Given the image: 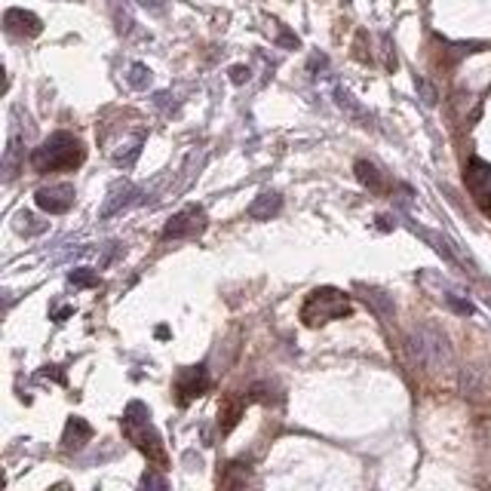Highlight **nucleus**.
Returning a JSON list of instances; mask_svg holds the SVG:
<instances>
[{"label": "nucleus", "instance_id": "nucleus-16", "mask_svg": "<svg viewBox=\"0 0 491 491\" xmlns=\"http://www.w3.org/2000/svg\"><path fill=\"white\" fill-rule=\"evenodd\" d=\"M362 292H366V304H372L378 317H381L384 323H390L393 313H396V307H393V298L387 292H381V289H366V286H362Z\"/></svg>", "mask_w": 491, "mask_h": 491}, {"label": "nucleus", "instance_id": "nucleus-7", "mask_svg": "<svg viewBox=\"0 0 491 491\" xmlns=\"http://www.w3.org/2000/svg\"><path fill=\"white\" fill-rule=\"evenodd\" d=\"M209 387H212V381H209L206 366H188V368H181L179 378H175L179 406H188V402H194L197 396H203Z\"/></svg>", "mask_w": 491, "mask_h": 491}, {"label": "nucleus", "instance_id": "nucleus-6", "mask_svg": "<svg viewBox=\"0 0 491 491\" xmlns=\"http://www.w3.org/2000/svg\"><path fill=\"white\" fill-rule=\"evenodd\" d=\"M206 230V212L203 206H184L163 228V240H188V237H200Z\"/></svg>", "mask_w": 491, "mask_h": 491}, {"label": "nucleus", "instance_id": "nucleus-26", "mask_svg": "<svg viewBox=\"0 0 491 491\" xmlns=\"http://www.w3.org/2000/svg\"><path fill=\"white\" fill-rule=\"evenodd\" d=\"M279 43H283V46H289V50H298V37L286 34V31H283V34H279Z\"/></svg>", "mask_w": 491, "mask_h": 491}, {"label": "nucleus", "instance_id": "nucleus-17", "mask_svg": "<svg viewBox=\"0 0 491 491\" xmlns=\"http://www.w3.org/2000/svg\"><path fill=\"white\" fill-rule=\"evenodd\" d=\"M335 102H338V108L341 111H347V114L353 117V120H359V126H368V120H372V114H368L362 104L353 99V95L347 92V90H335Z\"/></svg>", "mask_w": 491, "mask_h": 491}, {"label": "nucleus", "instance_id": "nucleus-4", "mask_svg": "<svg viewBox=\"0 0 491 491\" xmlns=\"http://www.w3.org/2000/svg\"><path fill=\"white\" fill-rule=\"evenodd\" d=\"M353 313V304H350V295H344L341 289L335 286H319L304 298L301 304V323L317 329V326H326V323H335V319H347Z\"/></svg>", "mask_w": 491, "mask_h": 491}, {"label": "nucleus", "instance_id": "nucleus-2", "mask_svg": "<svg viewBox=\"0 0 491 491\" xmlns=\"http://www.w3.org/2000/svg\"><path fill=\"white\" fill-rule=\"evenodd\" d=\"M86 160V148L77 135L71 132H53L40 148H34L31 154V166L40 175L50 172H74L77 166H83Z\"/></svg>", "mask_w": 491, "mask_h": 491}, {"label": "nucleus", "instance_id": "nucleus-27", "mask_svg": "<svg viewBox=\"0 0 491 491\" xmlns=\"http://www.w3.org/2000/svg\"><path fill=\"white\" fill-rule=\"evenodd\" d=\"M71 313H74V307H59L53 313V319H55V323H65V317H71Z\"/></svg>", "mask_w": 491, "mask_h": 491}, {"label": "nucleus", "instance_id": "nucleus-28", "mask_svg": "<svg viewBox=\"0 0 491 491\" xmlns=\"http://www.w3.org/2000/svg\"><path fill=\"white\" fill-rule=\"evenodd\" d=\"M141 4H144V6H151V10H154V13L163 10V0H141Z\"/></svg>", "mask_w": 491, "mask_h": 491}, {"label": "nucleus", "instance_id": "nucleus-22", "mask_svg": "<svg viewBox=\"0 0 491 491\" xmlns=\"http://www.w3.org/2000/svg\"><path fill=\"white\" fill-rule=\"evenodd\" d=\"M445 301H448V307L464 313V317H473V313H476V307H473L470 301H464V298H457V295H445Z\"/></svg>", "mask_w": 491, "mask_h": 491}, {"label": "nucleus", "instance_id": "nucleus-1", "mask_svg": "<svg viewBox=\"0 0 491 491\" xmlns=\"http://www.w3.org/2000/svg\"><path fill=\"white\" fill-rule=\"evenodd\" d=\"M120 427H123V436L132 442L139 452L148 457V464H154L157 470H166L169 457H166V448H163V439H160L154 421H151V412L144 402H130L126 406L123 417H120Z\"/></svg>", "mask_w": 491, "mask_h": 491}, {"label": "nucleus", "instance_id": "nucleus-9", "mask_svg": "<svg viewBox=\"0 0 491 491\" xmlns=\"http://www.w3.org/2000/svg\"><path fill=\"white\" fill-rule=\"evenodd\" d=\"M4 25H6V31H10V34H15V37H37L40 31H43V22H40V15L31 13V10H22V6H13V10H6Z\"/></svg>", "mask_w": 491, "mask_h": 491}, {"label": "nucleus", "instance_id": "nucleus-8", "mask_svg": "<svg viewBox=\"0 0 491 491\" xmlns=\"http://www.w3.org/2000/svg\"><path fill=\"white\" fill-rule=\"evenodd\" d=\"M74 200H77L74 184H50V188H40L37 194H34V203L43 209V212H50V215L71 212Z\"/></svg>", "mask_w": 491, "mask_h": 491}, {"label": "nucleus", "instance_id": "nucleus-10", "mask_svg": "<svg viewBox=\"0 0 491 491\" xmlns=\"http://www.w3.org/2000/svg\"><path fill=\"white\" fill-rule=\"evenodd\" d=\"M246 402L249 396H243V393H228V396L221 399V406H219V427H221V433H230L233 427L240 424V417L246 415Z\"/></svg>", "mask_w": 491, "mask_h": 491}, {"label": "nucleus", "instance_id": "nucleus-19", "mask_svg": "<svg viewBox=\"0 0 491 491\" xmlns=\"http://www.w3.org/2000/svg\"><path fill=\"white\" fill-rule=\"evenodd\" d=\"M148 83H151V71H148V65L135 62V65L130 68V86H132V90H148Z\"/></svg>", "mask_w": 491, "mask_h": 491}, {"label": "nucleus", "instance_id": "nucleus-24", "mask_svg": "<svg viewBox=\"0 0 491 491\" xmlns=\"http://www.w3.org/2000/svg\"><path fill=\"white\" fill-rule=\"evenodd\" d=\"M141 485H144V488H160V491H163V488H166V479H163V476H154V473H144V476H141Z\"/></svg>", "mask_w": 491, "mask_h": 491}, {"label": "nucleus", "instance_id": "nucleus-3", "mask_svg": "<svg viewBox=\"0 0 491 491\" xmlns=\"http://www.w3.org/2000/svg\"><path fill=\"white\" fill-rule=\"evenodd\" d=\"M408 357L427 372H442L452 366V344L436 326H417L408 332Z\"/></svg>", "mask_w": 491, "mask_h": 491}, {"label": "nucleus", "instance_id": "nucleus-23", "mask_svg": "<svg viewBox=\"0 0 491 491\" xmlns=\"http://www.w3.org/2000/svg\"><path fill=\"white\" fill-rule=\"evenodd\" d=\"M249 74H252V71H249L246 65H233V68H230V83H237V86L246 83Z\"/></svg>", "mask_w": 491, "mask_h": 491}, {"label": "nucleus", "instance_id": "nucleus-13", "mask_svg": "<svg viewBox=\"0 0 491 491\" xmlns=\"http://www.w3.org/2000/svg\"><path fill=\"white\" fill-rule=\"evenodd\" d=\"M279 209H283V197H279L277 191H261V194L252 200V206H249V219L270 221L273 215H279Z\"/></svg>", "mask_w": 491, "mask_h": 491}, {"label": "nucleus", "instance_id": "nucleus-14", "mask_svg": "<svg viewBox=\"0 0 491 491\" xmlns=\"http://www.w3.org/2000/svg\"><path fill=\"white\" fill-rule=\"evenodd\" d=\"M353 172H357L362 188H368L372 194H384V191H387V179H384V172L375 163H368V160H357Z\"/></svg>", "mask_w": 491, "mask_h": 491}, {"label": "nucleus", "instance_id": "nucleus-15", "mask_svg": "<svg viewBox=\"0 0 491 491\" xmlns=\"http://www.w3.org/2000/svg\"><path fill=\"white\" fill-rule=\"evenodd\" d=\"M132 194H135V188H132V184H126V181H123V184H117V188L108 194V200H104V206H102L99 219H102V221H108V219H114L117 212H123V209L130 206Z\"/></svg>", "mask_w": 491, "mask_h": 491}, {"label": "nucleus", "instance_id": "nucleus-20", "mask_svg": "<svg viewBox=\"0 0 491 491\" xmlns=\"http://www.w3.org/2000/svg\"><path fill=\"white\" fill-rule=\"evenodd\" d=\"M15 221H19V224H15V228H19L22 233H40V230L46 228V224H34L37 219H34V215H31V212H19V215H15Z\"/></svg>", "mask_w": 491, "mask_h": 491}, {"label": "nucleus", "instance_id": "nucleus-21", "mask_svg": "<svg viewBox=\"0 0 491 491\" xmlns=\"http://www.w3.org/2000/svg\"><path fill=\"white\" fill-rule=\"evenodd\" d=\"M415 86H417V92H421V102L427 104V108H433V104H436V90H433L424 77H415Z\"/></svg>", "mask_w": 491, "mask_h": 491}, {"label": "nucleus", "instance_id": "nucleus-25", "mask_svg": "<svg viewBox=\"0 0 491 491\" xmlns=\"http://www.w3.org/2000/svg\"><path fill=\"white\" fill-rule=\"evenodd\" d=\"M384 53H387V71H396V53H393V46H390V37H384Z\"/></svg>", "mask_w": 491, "mask_h": 491}, {"label": "nucleus", "instance_id": "nucleus-11", "mask_svg": "<svg viewBox=\"0 0 491 491\" xmlns=\"http://www.w3.org/2000/svg\"><path fill=\"white\" fill-rule=\"evenodd\" d=\"M90 439H92L90 421H83V417H77V415L68 417L65 433H62V448H65V452H80V448H83Z\"/></svg>", "mask_w": 491, "mask_h": 491}, {"label": "nucleus", "instance_id": "nucleus-5", "mask_svg": "<svg viewBox=\"0 0 491 491\" xmlns=\"http://www.w3.org/2000/svg\"><path fill=\"white\" fill-rule=\"evenodd\" d=\"M464 184L470 191V197L476 200L482 212H491V163L482 157H470L464 169Z\"/></svg>", "mask_w": 491, "mask_h": 491}, {"label": "nucleus", "instance_id": "nucleus-12", "mask_svg": "<svg viewBox=\"0 0 491 491\" xmlns=\"http://www.w3.org/2000/svg\"><path fill=\"white\" fill-rule=\"evenodd\" d=\"M22 163H25V141H22L19 132H10V141H6L4 151V181H13Z\"/></svg>", "mask_w": 491, "mask_h": 491}, {"label": "nucleus", "instance_id": "nucleus-29", "mask_svg": "<svg viewBox=\"0 0 491 491\" xmlns=\"http://www.w3.org/2000/svg\"><path fill=\"white\" fill-rule=\"evenodd\" d=\"M378 221H381V228H384V230H390V228H393V224H390V219H387V215H381V219H378Z\"/></svg>", "mask_w": 491, "mask_h": 491}, {"label": "nucleus", "instance_id": "nucleus-18", "mask_svg": "<svg viewBox=\"0 0 491 491\" xmlns=\"http://www.w3.org/2000/svg\"><path fill=\"white\" fill-rule=\"evenodd\" d=\"M68 283L77 286V289H90V286H99V273L92 268H77L68 273Z\"/></svg>", "mask_w": 491, "mask_h": 491}]
</instances>
